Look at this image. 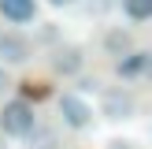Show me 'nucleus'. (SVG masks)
<instances>
[{"instance_id": "obj_6", "label": "nucleus", "mask_w": 152, "mask_h": 149, "mask_svg": "<svg viewBox=\"0 0 152 149\" xmlns=\"http://www.w3.org/2000/svg\"><path fill=\"white\" fill-rule=\"evenodd\" d=\"M48 63H52L56 74H78L82 71V49L78 45H56L52 56H48Z\"/></svg>"}, {"instance_id": "obj_2", "label": "nucleus", "mask_w": 152, "mask_h": 149, "mask_svg": "<svg viewBox=\"0 0 152 149\" xmlns=\"http://www.w3.org/2000/svg\"><path fill=\"white\" fill-rule=\"evenodd\" d=\"M134 108H137V101H134V93L126 86H108L100 89V112L111 119V123H126V119L134 116Z\"/></svg>"}, {"instance_id": "obj_3", "label": "nucleus", "mask_w": 152, "mask_h": 149, "mask_svg": "<svg viewBox=\"0 0 152 149\" xmlns=\"http://www.w3.org/2000/svg\"><path fill=\"white\" fill-rule=\"evenodd\" d=\"M59 116H63L67 127L86 131V127L93 123V104H89L86 97H78V93H59Z\"/></svg>"}, {"instance_id": "obj_13", "label": "nucleus", "mask_w": 152, "mask_h": 149, "mask_svg": "<svg viewBox=\"0 0 152 149\" xmlns=\"http://www.w3.org/2000/svg\"><path fill=\"white\" fill-rule=\"evenodd\" d=\"M78 89H82V93H96L100 82H96V78H78Z\"/></svg>"}, {"instance_id": "obj_9", "label": "nucleus", "mask_w": 152, "mask_h": 149, "mask_svg": "<svg viewBox=\"0 0 152 149\" xmlns=\"http://www.w3.org/2000/svg\"><path fill=\"white\" fill-rule=\"evenodd\" d=\"M130 22H148L152 19V0H119Z\"/></svg>"}, {"instance_id": "obj_1", "label": "nucleus", "mask_w": 152, "mask_h": 149, "mask_svg": "<svg viewBox=\"0 0 152 149\" xmlns=\"http://www.w3.org/2000/svg\"><path fill=\"white\" fill-rule=\"evenodd\" d=\"M34 127H37V112H34V104L26 97L4 101V108H0V134L4 138H22L26 142L34 134Z\"/></svg>"}, {"instance_id": "obj_4", "label": "nucleus", "mask_w": 152, "mask_h": 149, "mask_svg": "<svg viewBox=\"0 0 152 149\" xmlns=\"http://www.w3.org/2000/svg\"><path fill=\"white\" fill-rule=\"evenodd\" d=\"M30 56H34V41H30V37H22V34H0V60H4V63L19 67V63H26Z\"/></svg>"}, {"instance_id": "obj_8", "label": "nucleus", "mask_w": 152, "mask_h": 149, "mask_svg": "<svg viewBox=\"0 0 152 149\" xmlns=\"http://www.w3.org/2000/svg\"><path fill=\"white\" fill-rule=\"evenodd\" d=\"M104 49H108V56H115V60L130 56V52H134L130 34H126V30H108V34H104Z\"/></svg>"}, {"instance_id": "obj_5", "label": "nucleus", "mask_w": 152, "mask_h": 149, "mask_svg": "<svg viewBox=\"0 0 152 149\" xmlns=\"http://www.w3.org/2000/svg\"><path fill=\"white\" fill-rule=\"evenodd\" d=\"M148 71H152V52L148 49L115 60V74H119V78H148Z\"/></svg>"}, {"instance_id": "obj_11", "label": "nucleus", "mask_w": 152, "mask_h": 149, "mask_svg": "<svg viewBox=\"0 0 152 149\" xmlns=\"http://www.w3.org/2000/svg\"><path fill=\"white\" fill-rule=\"evenodd\" d=\"M37 41H41V45H56V41H59V30H56V22H48V26H45L41 34H37Z\"/></svg>"}, {"instance_id": "obj_14", "label": "nucleus", "mask_w": 152, "mask_h": 149, "mask_svg": "<svg viewBox=\"0 0 152 149\" xmlns=\"http://www.w3.org/2000/svg\"><path fill=\"white\" fill-rule=\"evenodd\" d=\"M11 89V74H7V67H0V97Z\"/></svg>"}, {"instance_id": "obj_17", "label": "nucleus", "mask_w": 152, "mask_h": 149, "mask_svg": "<svg viewBox=\"0 0 152 149\" xmlns=\"http://www.w3.org/2000/svg\"><path fill=\"white\" fill-rule=\"evenodd\" d=\"M0 149H7V138H4V134H0Z\"/></svg>"}, {"instance_id": "obj_15", "label": "nucleus", "mask_w": 152, "mask_h": 149, "mask_svg": "<svg viewBox=\"0 0 152 149\" xmlns=\"http://www.w3.org/2000/svg\"><path fill=\"white\" fill-rule=\"evenodd\" d=\"M108 149H134V142H126V138H111Z\"/></svg>"}, {"instance_id": "obj_10", "label": "nucleus", "mask_w": 152, "mask_h": 149, "mask_svg": "<svg viewBox=\"0 0 152 149\" xmlns=\"http://www.w3.org/2000/svg\"><path fill=\"white\" fill-rule=\"evenodd\" d=\"M30 149H56V131H52V127H34V134H30Z\"/></svg>"}, {"instance_id": "obj_12", "label": "nucleus", "mask_w": 152, "mask_h": 149, "mask_svg": "<svg viewBox=\"0 0 152 149\" xmlns=\"http://www.w3.org/2000/svg\"><path fill=\"white\" fill-rule=\"evenodd\" d=\"M111 4H115V0H86V7L93 15H104V11H111Z\"/></svg>"}, {"instance_id": "obj_16", "label": "nucleus", "mask_w": 152, "mask_h": 149, "mask_svg": "<svg viewBox=\"0 0 152 149\" xmlns=\"http://www.w3.org/2000/svg\"><path fill=\"white\" fill-rule=\"evenodd\" d=\"M48 4H52V7H71L74 0H48Z\"/></svg>"}, {"instance_id": "obj_7", "label": "nucleus", "mask_w": 152, "mask_h": 149, "mask_svg": "<svg viewBox=\"0 0 152 149\" xmlns=\"http://www.w3.org/2000/svg\"><path fill=\"white\" fill-rule=\"evenodd\" d=\"M0 15L11 26H26L37 19V0H0Z\"/></svg>"}]
</instances>
